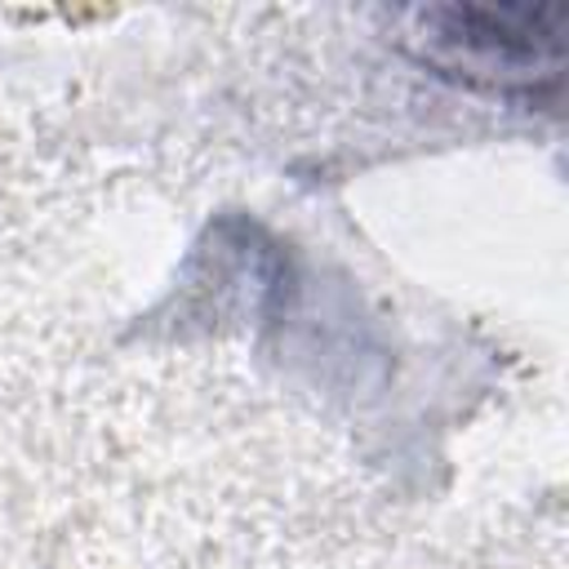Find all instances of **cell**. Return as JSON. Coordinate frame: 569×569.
<instances>
[{
    "mask_svg": "<svg viewBox=\"0 0 569 569\" xmlns=\"http://www.w3.org/2000/svg\"><path fill=\"white\" fill-rule=\"evenodd\" d=\"M400 44L467 89L538 93L565 76L569 4H422L400 18Z\"/></svg>",
    "mask_w": 569,
    "mask_h": 569,
    "instance_id": "obj_1",
    "label": "cell"
}]
</instances>
